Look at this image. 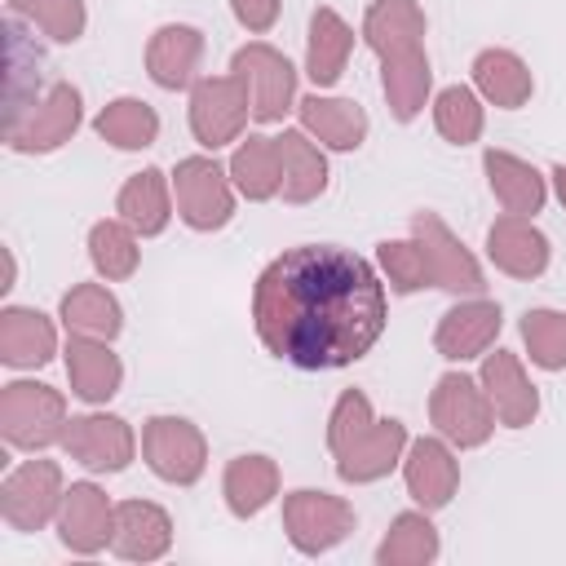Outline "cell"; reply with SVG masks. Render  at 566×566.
<instances>
[{
    "mask_svg": "<svg viewBox=\"0 0 566 566\" xmlns=\"http://www.w3.org/2000/svg\"><path fill=\"white\" fill-rule=\"evenodd\" d=\"M402 442H407L402 420H371L349 447L336 451V473L345 482H371V478H380V473L394 469Z\"/></svg>",
    "mask_w": 566,
    "mask_h": 566,
    "instance_id": "cell-14",
    "label": "cell"
},
{
    "mask_svg": "<svg viewBox=\"0 0 566 566\" xmlns=\"http://www.w3.org/2000/svg\"><path fill=\"white\" fill-rule=\"evenodd\" d=\"M88 256L97 265V274L106 279H128L137 270V239L128 221H97L88 230Z\"/></svg>",
    "mask_w": 566,
    "mask_h": 566,
    "instance_id": "cell-35",
    "label": "cell"
},
{
    "mask_svg": "<svg viewBox=\"0 0 566 566\" xmlns=\"http://www.w3.org/2000/svg\"><path fill=\"white\" fill-rule=\"evenodd\" d=\"M172 190H177V212H181V221L190 230H221L230 221V212H234L226 172L203 155L177 164Z\"/></svg>",
    "mask_w": 566,
    "mask_h": 566,
    "instance_id": "cell-5",
    "label": "cell"
},
{
    "mask_svg": "<svg viewBox=\"0 0 566 566\" xmlns=\"http://www.w3.org/2000/svg\"><path fill=\"white\" fill-rule=\"evenodd\" d=\"M172 539V526H168V513L159 504H146V500H124L115 509V526H111V544L119 557H159Z\"/></svg>",
    "mask_w": 566,
    "mask_h": 566,
    "instance_id": "cell-19",
    "label": "cell"
},
{
    "mask_svg": "<svg viewBox=\"0 0 566 566\" xmlns=\"http://www.w3.org/2000/svg\"><path fill=\"white\" fill-rule=\"evenodd\" d=\"M482 164H486V172H491L495 199H500L513 217L539 212V203H544V177H539L531 164H522V159H513V155H504V150H486Z\"/></svg>",
    "mask_w": 566,
    "mask_h": 566,
    "instance_id": "cell-26",
    "label": "cell"
},
{
    "mask_svg": "<svg viewBox=\"0 0 566 566\" xmlns=\"http://www.w3.org/2000/svg\"><path fill=\"white\" fill-rule=\"evenodd\" d=\"M62 447L93 473H115L133 460V429L119 416H75L66 420Z\"/></svg>",
    "mask_w": 566,
    "mask_h": 566,
    "instance_id": "cell-11",
    "label": "cell"
},
{
    "mask_svg": "<svg viewBox=\"0 0 566 566\" xmlns=\"http://www.w3.org/2000/svg\"><path fill=\"white\" fill-rule=\"evenodd\" d=\"M62 544L75 553H97L111 539L115 526V509L106 504V495L93 482H71V491L62 495Z\"/></svg>",
    "mask_w": 566,
    "mask_h": 566,
    "instance_id": "cell-13",
    "label": "cell"
},
{
    "mask_svg": "<svg viewBox=\"0 0 566 566\" xmlns=\"http://www.w3.org/2000/svg\"><path fill=\"white\" fill-rule=\"evenodd\" d=\"M66 376H71V389L84 398V402H106L115 389H119V358L106 349V340H93V336H75L66 340Z\"/></svg>",
    "mask_w": 566,
    "mask_h": 566,
    "instance_id": "cell-17",
    "label": "cell"
},
{
    "mask_svg": "<svg viewBox=\"0 0 566 566\" xmlns=\"http://www.w3.org/2000/svg\"><path fill=\"white\" fill-rule=\"evenodd\" d=\"M429 93V57L424 49H402L385 57V97L398 119H411Z\"/></svg>",
    "mask_w": 566,
    "mask_h": 566,
    "instance_id": "cell-31",
    "label": "cell"
},
{
    "mask_svg": "<svg viewBox=\"0 0 566 566\" xmlns=\"http://www.w3.org/2000/svg\"><path fill=\"white\" fill-rule=\"evenodd\" d=\"M252 323L261 345L301 371L345 367L385 332V283L349 248L296 243L261 270Z\"/></svg>",
    "mask_w": 566,
    "mask_h": 566,
    "instance_id": "cell-1",
    "label": "cell"
},
{
    "mask_svg": "<svg viewBox=\"0 0 566 566\" xmlns=\"http://www.w3.org/2000/svg\"><path fill=\"white\" fill-rule=\"evenodd\" d=\"M349 49H354V31L340 22V13L327 9V4L314 9V18H310V57H305V71H310V80H314L318 88H327V84L340 80Z\"/></svg>",
    "mask_w": 566,
    "mask_h": 566,
    "instance_id": "cell-24",
    "label": "cell"
},
{
    "mask_svg": "<svg viewBox=\"0 0 566 566\" xmlns=\"http://www.w3.org/2000/svg\"><path fill=\"white\" fill-rule=\"evenodd\" d=\"M438 553V535H433V526L420 517V513H402L398 522H394V531H389V539L380 544V562L385 566H394V562H429Z\"/></svg>",
    "mask_w": 566,
    "mask_h": 566,
    "instance_id": "cell-38",
    "label": "cell"
},
{
    "mask_svg": "<svg viewBox=\"0 0 566 566\" xmlns=\"http://www.w3.org/2000/svg\"><path fill=\"white\" fill-rule=\"evenodd\" d=\"M429 411H433V424H438L451 442H460V447L486 442L491 420H495V407L486 402V394H482L469 376H455V371L438 380Z\"/></svg>",
    "mask_w": 566,
    "mask_h": 566,
    "instance_id": "cell-7",
    "label": "cell"
},
{
    "mask_svg": "<svg viewBox=\"0 0 566 566\" xmlns=\"http://www.w3.org/2000/svg\"><path fill=\"white\" fill-rule=\"evenodd\" d=\"M234 75L248 84V97H252V115L261 124H274L287 115L292 106V93H296V71L292 62L270 49V44H248L234 53Z\"/></svg>",
    "mask_w": 566,
    "mask_h": 566,
    "instance_id": "cell-6",
    "label": "cell"
},
{
    "mask_svg": "<svg viewBox=\"0 0 566 566\" xmlns=\"http://www.w3.org/2000/svg\"><path fill=\"white\" fill-rule=\"evenodd\" d=\"M482 385H486V398H491L495 416H500L509 429L531 424V416L539 411L535 385H526V376H522L517 358H513V354H504V349H495V354L486 358V367H482Z\"/></svg>",
    "mask_w": 566,
    "mask_h": 566,
    "instance_id": "cell-18",
    "label": "cell"
},
{
    "mask_svg": "<svg viewBox=\"0 0 566 566\" xmlns=\"http://www.w3.org/2000/svg\"><path fill=\"white\" fill-rule=\"evenodd\" d=\"M301 119L310 133H318V142L336 146V150H354L367 133V115L358 102L345 97H305L301 102Z\"/></svg>",
    "mask_w": 566,
    "mask_h": 566,
    "instance_id": "cell-28",
    "label": "cell"
},
{
    "mask_svg": "<svg viewBox=\"0 0 566 566\" xmlns=\"http://www.w3.org/2000/svg\"><path fill=\"white\" fill-rule=\"evenodd\" d=\"M433 119H438V133H442L447 142H455V146L473 142V137L482 133V106H478V97H473L469 88H460V84H451V88L438 93Z\"/></svg>",
    "mask_w": 566,
    "mask_h": 566,
    "instance_id": "cell-37",
    "label": "cell"
},
{
    "mask_svg": "<svg viewBox=\"0 0 566 566\" xmlns=\"http://www.w3.org/2000/svg\"><path fill=\"white\" fill-rule=\"evenodd\" d=\"M473 80H478V88H482L495 106H509V111L531 97V71H526V62H522L517 53H509V49H486V53H478Z\"/></svg>",
    "mask_w": 566,
    "mask_h": 566,
    "instance_id": "cell-29",
    "label": "cell"
},
{
    "mask_svg": "<svg viewBox=\"0 0 566 566\" xmlns=\"http://www.w3.org/2000/svg\"><path fill=\"white\" fill-rule=\"evenodd\" d=\"M274 142H279V172H283L279 190H283V199H292V203L314 199L327 186V159H323V150L305 133H296V128H287Z\"/></svg>",
    "mask_w": 566,
    "mask_h": 566,
    "instance_id": "cell-22",
    "label": "cell"
},
{
    "mask_svg": "<svg viewBox=\"0 0 566 566\" xmlns=\"http://www.w3.org/2000/svg\"><path fill=\"white\" fill-rule=\"evenodd\" d=\"M522 336L531 345V358L548 371L566 367V314H553V310H531L522 318Z\"/></svg>",
    "mask_w": 566,
    "mask_h": 566,
    "instance_id": "cell-39",
    "label": "cell"
},
{
    "mask_svg": "<svg viewBox=\"0 0 566 566\" xmlns=\"http://www.w3.org/2000/svg\"><path fill=\"white\" fill-rule=\"evenodd\" d=\"M62 323L75 336H93V340H111L124 318H119V301L102 287V283H80L62 296Z\"/></svg>",
    "mask_w": 566,
    "mask_h": 566,
    "instance_id": "cell-27",
    "label": "cell"
},
{
    "mask_svg": "<svg viewBox=\"0 0 566 566\" xmlns=\"http://www.w3.org/2000/svg\"><path fill=\"white\" fill-rule=\"evenodd\" d=\"M371 424V407H367V398L358 394V389H349L340 402H336V411H332V429H327V447L332 451H340V447H349L363 429Z\"/></svg>",
    "mask_w": 566,
    "mask_h": 566,
    "instance_id": "cell-41",
    "label": "cell"
},
{
    "mask_svg": "<svg viewBox=\"0 0 566 566\" xmlns=\"http://www.w3.org/2000/svg\"><path fill=\"white\" fill-rule=\"evenodd\" d=\"M486 248H491V261L517 279H535L544 265H548V239L526 221V217H500L486 234Z\"/></svg>",
    "mask_w": 566,
    "mask_h": 566,
    "instance_id": "cell-15",
    "label": "cell"
},
{
    "mask_svg": "<svg viewBox=\"0 0 566 566\" xmlns=\"http://www.w3.org/2000/svg\"><path fill=\"white\" fill-rule=\"evenodd\" d=\"M199 53H203V35L195 27H159L150 49H146L150 80L159 88H186L190 75H195Z\"/></svg>",
    "mask_w": 566,
    "mask_h": 566,
    "instance_id": "cell-21",
    "label": "cell"
},
{
    "mask_svg": "<svg viewBox=\"0 0 566 566\" xmlns=\"http://www.w3.org/2000/svg\"><path fill=\"white\" fill-rule=\"evenodd\" d=\"M367 44L389 57V53H402V49H420V35H424V18L411 0H376L367 9V27H363Z\"/></svg>",
    "mask_w": 566,
    "mask_h": 566,
    "instance_id": "cell-25",
    "label": "cell"
},
{
    "mask_svg": "<svg viewBox=\"0 0 566 566\" xmlns=\"http://www.w3.org/2000/svg\"><path fill=\"white\" fill-rule=\"evenodd\" d=\"M13 18H27L49 40H80L84 31V0H9Z\"/></svg>",
    "mask_w": 566,
    "mask_h": 566,
    "instance_id": "cell-36",
    "label": "cell"
},
{
    "mask_svg": "<svg viewBox=\"0 0 566 566\" xmlns=\"http://www.w3.org/2000/svg\"><path fill=\"white\" fill-rule=\"evenodd\" d=\"M0 429L9 447H49L66 433V407L62 394L35 380H13L0 394Z\"/></svg>",
    "mask_w": 566,
    "mask_h": 566,
    "instance_id": "cell-2",
    "label": "cell"
},
{
    "mask_svg": "<svg viewBox=\"0 0 566 566\" xmlns=\"http://www.w3.org/2000/svg\"><path fill=\"white\" fill-rule=\"evenodd\" d=\"M142 451L164 482H195L203 473V438L190 420L155 416L142 433Z\"/></svg>",
    "mask_w": 566,
    "mask_h": 566,
    "instance_id": "cell-9",
    "label": "cell"
},
{
    "mask_svg": "<svg viewBox=\"0 0 566 566\" xmlns=\"http://www.w3.org/2000/svg\"><path fill=\"white\" fill-rule=\"evenodd\" d=\"M411 230H416V243H420L424 256H429V274H433L438 287H447V292H482V270H478V261L451 239V230H447L433 212H420V217L411 221Z\"/></svg>",
    "mask_w": 566,
    "mask_h": 566,
    "instance_id": "cell-12",
    "label": "cell"
},
{
    "mask_svg": "<svg viewBox=\"0 0 566 566\" xmlns=\"http://www.w3.org/2000/svg\"><path fill=\"white\" fill-rule=\"evenodd\" d=\"M495 332H500V305L495 301H469V305H455L442 314L433 345L442 358H473L491 345Z\"/></svg>",
    "mask_w": 566,
    "mask_h": 566,
    "instance_id": "cell-16",
    "label": "cell"
},
{
    "mask_svg": "<svg viewBox=\"0 0 566 566\" xmlns=\"http://www.w3.org/2000/svg\"><path fill=\"white\" fill-rule=\"evenodd\" d=\"M553 186H557V199H562V208H566V164L553 168Z\"/></svg>",
    "mask_w": 566,
    "mask_h": 566,
    "instance_id": "cell-43",
    "label": "cell"
},
{
    "mask_svg": "<svg viewBox=\"0 0 566 566\" xmlns=\"http://www.w3.org/2000/svg\"><path fill=\"white\" fill-rule=\"evenodd\" d=\"M119 217L137 230V234H159L168 226V181L159 168H146L137 177L124 181L119 190Z\"/></svg>",
    "mask_w": 566,
    "mask_h": 566,
    "instance_id": "cell-30",
    "label": "cell"
},
{
    "mask_svg": "<svg viewBox=\"0 0 566 566\" xmlns=\"http://www.w3.org/2000/svg\"><path fill=\"white\" fill-rule=\"evenodd\" d=\"M248 106H252V97H248V84L239 75L199 80L195 93H190V128H195L199 146L217 150V146L234 142L243 119H248Z\"/></svg>",
    "mask_w": 566,
    "mask_h": 566,
    "instance_id": "cell-3",
    "label": "cell"
},
{
    "mask_svg": "<svg viewBox=\"0 0 566 566\" xmlns=\"http://www.w3.org/2000/svg\"><path fill=\"white\" fill-rule=\"evenodd\" d=\"M93 128H97L111 146H119V150H142V146L155 142L159 115H155L146 102H137V97H119V102H111V106L97 115Z\"/></svg>",
    "mask_w": 566,
    "mask_h": 566,
    "instance_id": "cell-34",
    "label": "cell"
},
{
    "mask_svg": "<svg viewBox=\"0 0 566 566\" xmlns=\"http://www.w3.org/2000/svg\"><path fill=\"white\" fill-rule=\"evenodd\" d=\"M283 517H287V535L301 553H323V548L340 544L345 531L354 526V509L323 491H292L283 504Z\"/></svg>",
    "mask_w": 566,
    "mask_h": 566,
    "instance_id": "cell-8",
    "label": "cell"
},
{
    "mask_svg": "<svg viewBox=\"0 0 566 566\" xmlns=\"http://www.w3.org/2000/svg\"><path fill=\"white\" fill-rule=\"evenodd\" d=\"M230 172H234V186H239L248 199H270V195H279V181H283V172H279V142H274V137H248V142L234 150Z\"/></svg>",
    "mask_w": 566,
    "mask_h": 566,
    "instance_id": "cell-33",
    "label": "cell"
},
{
    "mask_svg": "<svg viewBox=\"0 0 566 566\" xmlns=\"http://www.w3.org/2000/svg\"><path fill=\"white\" fill-rule=\"evenodd\" d=\"M53 323L40 314V310H22V305H9L0 314V358L9 367H40L53 358Z\"/></svg>",
    "mask_w": 566,
    "mask_h": 566,
    "instance_id": "cell-20",
    "label": "cell"
},
{
    "mask_svg": "<svg viewBox=\"0 0 566 566\" xmlns=\"http://www.w3.org/2000/svg\"><path fill=\"white\" fill-rule=\"evenodd\" d=\"M455 460H451V451L438 442V438H420L416 447H411V460H407V491H411V500L416 504H424V509H442L447 500H451V491H455Z\"/></svg>",
    "mask_w": 566,
    "mask_h": 566,
    "instance_id": "cell-23",
    "label": "cell"
},
{
    "mask_svg": "<svg viewBox=\"0 0 566 566\" xmlns=\"http://www.w3.org/2000/svg\"><path fill=\"white\" fill-rule=\"evenodd\" d=\"M62 469L53 460H27L18 464L0 486V513L13 531H40L62 500Z\"/></svg>",
    "mask_w": 566,
    "mask_h": 566,
    "instance_id": "cell-4",
    "label": "cell"
},
{
    "mask_svg": "<svg viewBox=\"0 0 566 566\" xmlns=\"http://www.w3.org/2000/svg\"><path fill=\"white\" fill-rule=\"evenodd\" d=\"M274 482H279V473H274V464L265 455H239L226 469V504H230V513H239V517L261 513L270 504V495H274Z\"/></svg>",
    "mask_w": 566,
    "mask_h": 566,
    "instance_id": "cell-32",
    "label": "cell"
},
{
    "mask_svg": "<svg viewBox=\"0 0 566 566\" xmlns=\"http://www.w3.org/2000/svg\"><path fill=\"white\" fill-rule=\"evenodd\" d=\"M75 124H80V93L71 84H53L40 102L27 106V115L13 128H4V137L13 150H53L75 133Z\"/></svg>",
    "mask_w": 566,
    "mask_h": 566,
    "instance_id": "cell-10",
    "label": "cell"
},
{
    "mask_svg": "<svg viewBox=\"0 0 566 566\" xmlns=\"http://www.w3.org/2000/svg\"><path fill=\"white\" fill-rule=\"evenodd\" d=\"M234 18H239L248 31H265V27H274V18H279V0H234Z\"/></svg>",
    "mask_w": 566,
    "mask_h": 566,
    "instance_id": "cell-42",
    "label": "cell"
},
{
    "mask_svg": "<svg viewBox=\"0 0 566 566\" xmlns=\"http://www.w3.org/2000/svg\"><path fill=\"white\" fill-rule=\"evenodd\" d=\"M380 265H385V274H389V283L398 287V292H416V287H424L433 274H429V256H424V248L420 243H380Z\"/></svg>",
    "mask_w": 566,
    "mask_h": 566,
    "instance_id": "cell-40",
    "label": "cell"
}]
</instances>
